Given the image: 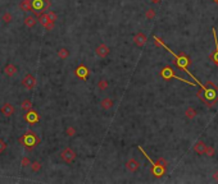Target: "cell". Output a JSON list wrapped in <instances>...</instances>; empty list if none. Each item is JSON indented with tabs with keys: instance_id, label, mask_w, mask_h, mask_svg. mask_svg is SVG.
Returning a JSON list of instances; mask_svg holds the SVG:
<instances>
[{
	"instance_id": "cell-23",
	"label": "cell",
	"mask_w": 218,
	"mask_h": 184,
	"mask_svg": "<svg viewBox=\"0 0 218 184\" xmlns=\"http://www.w3.org/2000/svg\"><path fill=\"white\" fill-rule=\"evenodd\" d=\"M98 88H99L100 91L108 90V88H109V82H108L107 79H100V81L98 82Z\"/></svg>"
},
{
	"instance_id": "cell-21",
	"label": "cell",
	"mask_w": 218,
	"mask_h": 184,
	"mask_svg": "<svg viewBox=\"0 0 218 184\" xmlns=\"http://www.w3.org/2000/svg\"><path fill=\"white\" fill-rule=\"evenodd\" d=\"M21 109H22V110H25V111H28V110H31V109H32V101H31L30 99H26V100H23L22 102H21Z\"/></svg>"
},
{
	"instance_id": "cell-14",
	"label": "cell",
	"mask_w": 218,
	"mask_h": 184,
	"mask_svg": "<svg viewBox=\"0 0 218 184\" xmlns=\"http://www.w3.org/2000/svg\"><path fill=\"white\" fill-rule=\"evenodd\" d=\"M205 147L206 145L203 142V141H198L195 145H194V151H195V154H198V155H204L205 152Z\"/></svg>"
},
{
	"instance_id": "cell-1",
	"label": "cell",
	"mask_w": 218,
	"mask_h": 184,
	"mask_svg": "<svg viewBox=\"0 0 218 184\" xmlns=\"http://www.w3.org/2000/svg\"><path fill=\"white\" fill-rule=\"evenodd\" d=\"M18 142L21 145H23L26 148L32 150L34 147H36L40 143V137L32 131H27L22 137L18 139Z\"/></svg>"
},
{
	"instance_id": "cell-12",
	"label": "cell",
	"mask_w": 218,
	"mask_h": 184,
	"mask_svg": "<svg viewBox=\"0 0 218 184\" xmlns=\"http://www.w3.org/2000/svg\"><path fill=\"white\" fill-rule=\"evenodd\" d=\"M17 72H18V69H17V67L14 65L13 63H8L7 65L4 67V73L8 75V77H13V75L17 74Z\"/></svg>"
},
{
	"instance_id": "cell-24",
	"label": "cell",
	"mask_w": 218,
	"mask_h": 184,
	"mask_svg": "<svg viewBox=\"0 0 218 184\" xmlns=\"http://www.w3.org/2000/svg\"><path fill=\"white\" fill-rule=\"evenodd\" d=\"M30 166H31V170H32L34 173H39L41 170V168H43V165H41L40 161H32Z\"/></svg>"
},
{
	"instance_id": "cell-25",
	"label": "cell",
	"mask_w": 218,
	"mask_h": 184,
	"mask_svg": "<svg viewBox=\"0 0 218 184\" xmlns=\"http://www.w3.org/2000/svg\"><path fill=\"white\" fill-rule=\"evenodd\" d=\"M154 164L155 165H158L159 168H162V169H167V165H168V162H167V160H165V159H163V157H159L157 161H155L154 162Z\"/></svg>"
},
{
	"instance_id": "cell-31",
	"label": "cell",
	"mask_w": 218,
	"mask_h": 184,
	"mask_svg": "<svg viewBox=\"0 0 218 184\" xmlns=\"http://www.w3.org/2000/svg\"><path fill=\"white\" fill-rule=\"evenodd\" d=\"M5 148H7V143L4 142V141H3L2 138H0V155H2V154L4 152Z\"/></svg>"
},
{
	"instance_id": "cell-16",
	"label": "cell",
	"mask_w": 218,
	"mask_h": 184,
	"mask_svg": "<svg viewBox=\"0 0 218 184\" xmlns=\"http://www.w3.org/2000/svg\"><path fill=\"white\" fill-rule=\"evenodd\" d=\"M196 115H198V111H196V109H195V107H192V106H189L188 109L185 110V116L188 118V119H190V120L195 119Z\"/></svg>"
},
{
	"instance_id": "cell-30",
	"label": "cell",
	"mask_w": 218,
	"mask_h": 184,
	"mask_svg": "<svg viewBox=\"0 0 218 184\" xmlns=\"http://www.w3.org/2000/svg\"><path fill=\"white\" fill-rule=\"evenodd\" d=\"M54 27H55V22H51V20H49V22L44 26V28H45L46 31H49V32H50V31H53Z\"/></svg>"
},
{
	"instance_id": "cell-32",
	"label": "cell",
	"mask_w": 218,
	"mask_h": 184,
	"mask_svg": "<svg viewBox=\"0 0 218 184\" xmlns=\"http://www.w3.org/2000/svg\"><path fill=\"white\" fill-rule=\"evenodd\" d=\"M212 179L216 180V182H218V170H216L213 174H212Z\"/></svg>"
},
{
	"instance_id": "cell-8",
	"label": "cell",
	"mask_w": 218,
	"mask_h": 184,
	"mask_svg": "<svg viewBox=\"0 0 218 184\" xmlns=\"http://www.w3.org/2000/svg\"><path fill=\"white\" fill-rule=\"evenodd\" d=\"M25 119H26V122H27V123L34 124V123H37V122L40 120V115H39L37 111H35V110L31 109V110H28L27 114L25 115Z\"/></svg>"
},
{
	"instance_id": "cell-19",
	"label": "cell",
	"mask_w": 218,
	"mask_h": 184,
	"mask_svg": "<svg viewBox=\"0 0 218 184\" xmlns=\"http://www.w3.org/2000/svg\"><path fill=\"white\" fill-rule=\"evenodd\" d=\"M69 55H71V52H69V50H68V49H66V47H62V49H59V50H58V56H59L62 60H66V59H68V58H69Z\"/></svg>"
},
{
	"instance_id": "cell-10",
	"label": "cell",
	"mask_w": 218,
	"mask_h": 184,
	"mask_svg": "<svg viewBox=\"0 0 218 184\" xmlns=\"http://www.w3.org/2000/svg\"><path fill=\"white\" fill-rule=\"evenodd\" d=\"M126 169H127V171H130V173H136V171L140 169V162H139L136 159H130V160L126 162Z\"/></svg>"
},
{
	"instance_id": "cell-15",
	"label": "cell",
	"mask_w": 218,
	"mask_h": 184,
	"mask_svg": "<svg viewBox=\"0 0 218 184\" xmlns=\"http://www.w3.org/2000/svg\"><path fill=\"white\" fill-rule=\"evenodd\" d=\"M19 8H21V10H23V12H30V10L32 9V0H22V2L19 3Z\"/></svg>"
},
{
	"instance_id": "cell-5",
	"label": "cell",
	"mask_w": 218,
	"mask_h": 184,
	"mask_svg": "<svg viewBox=\"0 0 218 184\" xmlns=\"http://www.w3.org/2000/svg\"><path fill=\"white\" fill-rule=\"evenodd\" d=\"M162 77L164 78V79H168V78H177V79H180V81H182L183 83H188V84H190V86H195V83H192V82H190V81H186V79H182V78H180L179 75H176V74H173V72L169 69V68H164L163 70H162Z\"/></svg>"
},
{
	"instance_id": "cell-22",
	"label": "cell",
	"mask_w": 218,
	"mask_h": 184,
	"mask_svg": "<svg viewBox=\"0 0 218 184\" xmlns=\"http://www.w3.org/2000/svg\"><path fill=\"white\" fill-rule=\"evenodd\" d=\"M155 17H157V12H155V9H153V8L146 9V12H145V18L149 19V20H153Z\"/></svg>"
},
{
	"instance_id": "cell-27",
	"label": "cell",
	"mask_w": 218,
	"mask_h": 184,
	"mask_svg": "<svg viewBox=\"0 0 218 184\" xmlns=\"http://www.w3.org/2000/svg\"><path fill=\"white\" fill-rule=\"evenodd\" d=\"M66 134H67L68 137H73V136H76V128H75V127H72V125L67 127V129H66Z\"/></svg>"
},
{
	"instance_id": "cell-18",
	"label": "cell",
	"mask_w": 218,
	"mask_h": 184,
	"mask_svg": "<svg viewBox=\"0 0 218 184\" xmlns=\"http://www.w3.org/2000/svg\"><path fill=\"white\" fill-rule=\"evenodd\" d=\"M49 17H48V13H43V12H41L39 16H37V23H40L41 26H45L48 22H49Z\"/></svg>"
},
{
	"instance_id": "cell-20",
	"label": "cell",
	"mask_w": 218,
	"mask_h": 184,
	"mask_svg": "<svg viewBox=\"0 0 218 184\" xmlns=\"http://www.w3.org/2000/svg\"><path fill=\"white\" fill-rule=\"evenodd\" d=\"M2 22H4L5 25L12 23L13 22V14L10 12H4L3 16H2Z\"/></svg>"
},
{
	"instance_id": "cell-13",
	"label": "cell",
	"mask_w": 218,
	"mask_h": 184,
	"mask_svg": "<svg viewBox=\"0 0 218 184\" xmlns=\"http://www.w3.org/2000/svg\"><path fill=\"white\" fill-rule=\"evenodd\" d=\"M99 105H100V107L103 110H110L113 107V105H114V101L110 99V97H105V99H103L99 102Z\"/></svg>"
},
{
	"instance_id": "cell-33",
	"label": "cell",
	"mask_w": 218,
	"mask_h": 184,
	"mask_svg": "<svg viewBox=\"0 0 218 184\" xmlns=\"http://www.w3.org/2000/svg\"><path fill=\"white\" fill-rule=\"evenodd\" d=\"M149 2L153 3V4H159V3L162 2V0H149Z\"/></svg>"
},
{
	"instance_id": "cell-28",
	"label": "cell",
	"mask_w": 218,
	"mask_h": 184,
	"mask_svg": "<svg viewBox=\"0 0 218 184\" xmlns=\"http://www.w3.org/2000/svg\"><path fill=\"white\" fill-rule=\"evenodd\" d=\"M21 165H22V168H28L31 165V160L27 156H23L21 159Z\"/></svg>"
},
{
	"instance_id": "cell-3",
	"label": "cell",
	"mask_w": 218,
	"mask_h": 184,
	"mask_svg": "<svg viewBox=\"0 0 218 184\" xmlns=\"http://www.w3.org/2000/svg\"><path fill=\"white\" fill-rule=\"evenodd\" d=\"M22 84H23V87L27 88V90H34L36 87V78H35V75L34 74H31V73H27L23 79H22Z\"/></svg>"
},
{
	"instance_id": "cell-2",
	"label": "cell",
	"mask_w": 218,
	"mask_h": 184,
	"mask_svg": "<svg viewBox=\"0 0 218 184\" xmlns=\"http://www.w3.org/2000/svg\"><path fill=\"white\" fill-rule=\"evenodd\" d=\"M76 157H77L76 152L72 148H69V147L64 148L60 152V159H62V161H64L66 164H71V162H73L76 160Z\"/></svg>"
},
{
	"instance_id": "cell-7",
	"label": "cell",
	"mask_w": 218,
	"mask_h": 184,
	"mask_svg": "<svg viewBox=\"0 0 218 184\" xmlns=\"http://www.w3.org/2000/svg\"><path fill=\"white\" fill-rule=\"evenodd\" d=\"M146 42H148V37L145 34H142V32H137V34L133 36V44L139 47H142Z\"/></svg>"
},
{
	"instance_id": "cell-26",
	"label": "cell",
	"mask_w": 218,
	"mask_h": 184,
	"mask_svg": "<svg viewBox=\"0 0 218 184\" xmlns=\"http://www.w3.org/2000/svg\"><path fill=\"white\" fill-rule=\"evenodd\" d=\"M205 156H208V157H213L216 155V148L213 146H206L205 147V152H204Z\"/></svg>"
},
{
	"instance_id": "cell-6",
	"label": "cell",
	"mask_w": 218,
	"mask_h": 184,
	"mask_svg": "<svg viewBox=\"0 0 218 184\" xmlns=\"http://www.w3.org/2000/svg\"><path fill=\"white\" fill-rule=\"evenodd\" d=\"M109 52H110V49L108 47L107 44H104V42L99 44V45L96 46V49H95V54H96L99 58H101V59L107 58V56L109 55Z\"/></svg>"
},
{
	"instance_id": "cell-17",
	"label": "cell",
	"mask_w": 218,
	"mask_h": 184,
	"mask_svg": "<svg viewBox=\"0 0 218 184\" xmlns=\"http://www.w3.org/2000/svg\"><path fill=\"white\" fill-rule=\"evenodd\" d=\"M25 26L26 27H28V28H32V27H35L36 26V23H37V19L34 17V16H27L26 18H25Z\"/></svg>"
},
{
	"instance_id": "cell-29",
	"label": "cell",
	"mask_w": 218,
	"mask_h": 184,
	"mask_svg": "<svg viewBox=\"0 0 218 184\" xmlns=\"http://www.w3.org/2000/svg\"><path fill=\"white\" fill-rule=\"evenodd\" d=\"M48 17H49V19L51 20V22H57V20H58V14L55 12H53V10H49Z\"/></svg>"
},
{
	"instance_id": "cell-34",
	"label": "cell",
	"mask_w": 218,
	"mask_h": 184,
	"mask_svg": "<svg viewBox=\"0 0 218 184\" xmlns=\"http://www.w3.org/2000/svg\"><path fill=\"white\" fill-rule=\"evenodd\" d=\"M214 2H216V3H217V4H218V0H214Z\"/></svg>"
},
{
	"instance_id": "cell-9",
	"label": "cell",
	"mask_w": 218,
	"mask_h": 184,
	"mask_svg": "<svg viewBox=\"0 0 218 184\" xmlns=\"http://www.w3.org/2000/svg\"><path fill=\"white\" fill-rule=\"evenodd\" d=\"M75 74L77 75V77H78L80 79H82V81H87L90 72H89V69H87L85 65H80V67H77V69L75 70Z\"/></svg>"
},
{
	"instance_id": "cell-11",
	"label": "cell",
	"mask_w": 218,
	"mask_h": 184,
	"mask_svg": "<svg viewBox=\"0 0 218 184\" xmlns=\"http://www.w3.org/2000/svg\"><path fill=\"white\" fill-rule=\"evenodd\" d=\"M14 113H16V107H14L12 104L5 102V104L2 106V114H3L4 116L9 118V116H12Z\"/></svg>"
},
{
	"instance_id": "cell-4",
	"label": "cell",
	"mask_w": 218,
	"mask_h": 184,
	"mask_svg": "<svg viewBox=\"0 0 218 184\" xmlns=\"http://www.w3.org/2000/svg\"><path fill=\"white\" fill-rule=\"evenodd\" d=\"M50 2L49 0H32V10L34 12H44L49 9Z\"/></svg>"
}]
</instances>
